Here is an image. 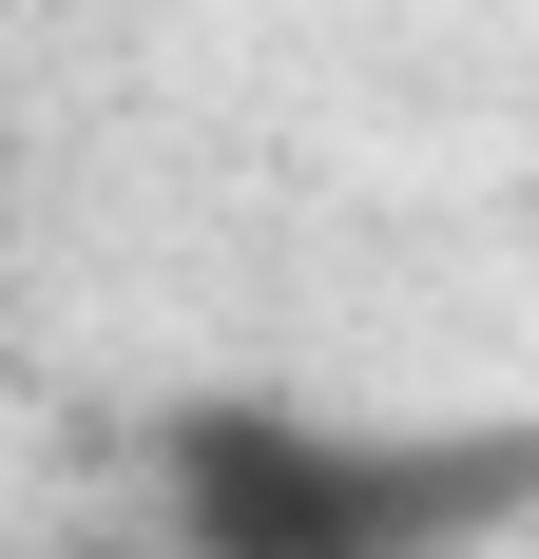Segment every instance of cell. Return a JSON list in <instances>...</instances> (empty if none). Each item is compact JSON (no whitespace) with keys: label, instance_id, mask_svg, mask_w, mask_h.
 <instances>
[{"label":"cell","instance_id":"obj_1","mask_svg":"<svg viewBox=\"0 0 539 559\" xmlns=\"http://www.w3.org/2000/svg\"><path fill=\"white\" fill-rule=\"evenodd\" d=\"M155 502L193 559H463L539 502V444H405V425H327V405H270V386H213L155 425Z\"/></svg>","mask_w":539,"mask_h":559}]
</instances>
